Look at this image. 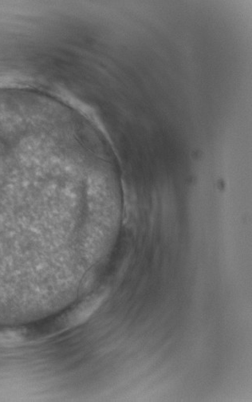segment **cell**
<instances>
[{
  "label": "cell",
  "mask_w": 252,
  "mask_h": 402,
  "mask_svg": "<svg viewBox=\"0 0 252 402\" xmlns=\"http://www.w3.org/2000/svg\"><path fill=\"white\" fill-rule=\"evenodd\" d=\"M104 298L105 296L103 295H97L74 308L65 322L67 328L74 327L85 323L102 305Z\"/></svg>",
  "instance_id": "cell-1"
}]
</instances>
